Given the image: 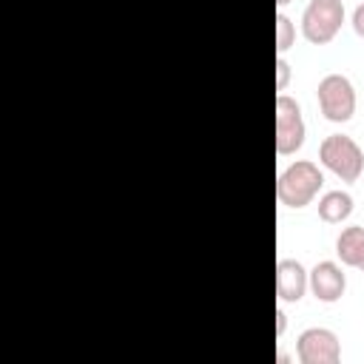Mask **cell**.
<instances>
[{"instance_id":"6da1fadb","label":"cell","mask_w":364,"mask_h":364,"mask_svg":"<svg viewBox=\"0 0 364 364\" xmlns=\"http://www.w3.org/2000/svg\"><path fill=\"white\" fill-rule=\"evenodd\" d=\"M321 185H324L321 168L316 162H310V159H296V162H290L279 173V179H276V196H279V202L284 208L299 210V208H307L318 196Z\"/></svg>"},{"instance_id":"7a4b0ae2","label":"cell","mask_w":364,"mask_h":364,"mask_svg":"<svg viewBox=\"0 0 364 364\" xmlns=\"http://www.w3.org/2000/svg\"><path fill=\"white\" fill-rule=\"evenodd\" d=\"M318 159L341 182H355L364 173V151L347 134H330L318 145Z\"/></svg>"},{"instance_id":"3957f363","label":"cell","mask_w":364,"mask_h":364,"mask_svg":"<svg viewBox=\"0 0 364 364\" xmlns=\"http://www.w3.org/2000/svg\"><path fill=\"white\" fill-rule=\"evenodd\" d=\"M344 23L341 0H310L301 14V34L313 46H327Z\"/></svg>"},{"instance_id":"277c9868","label":"cell","mask_w":364,"mask_h":364,"mask_svg":"<svg viewBox=\"0 0 364 364\" xmlns=\"http://www.w3.org/2000/svg\"><path fill=\"white\" fill-rule=\"evenodd\" d=\"M318 108L330 122H347L355 114V88L344 74H327L316 88Z\"/></svg>"},{"instance_id":"5b68a950","label":"cell","mask_w":364,"mask_h":364,"mask_svg":"<svg viewBox=\"0 0 364 364\" xmlns=\"http://www.w3.org/2000/svg\"><path fill=\"white\" fill-rule=\"evenodd\" d=\"M273 111H276V154H282V156L296 154L304 145V131H307L301 105L293 97L279 94Z\"/></svg>"},{"instance_id":"8992f818","label":"cell","mask_w":364,"mask_h":364,"mask_svg":"<svg viewBox=\"0 0 364 364\" xmlns=\"http://www.w3.org/2000/svg\"><path fill=\"white\" fill-rule=\"evenodd\" d=\"M296 355L301 364H338L341 341L327 327H307L296 341Z\"/></svg>"},{"instance_id":"52a82bcc","label":"cell","mask_w":364,"mask_h":364,"mask_svg":"<svg viewBox=\"0 0 364 364\" xmlns=\"http://www.w3.org/2000/svg\"><path fill=\"white\" fill-rule=\"evenodd\" d=\"M310 290V273L296 259H279L276 262V296L284 304L301 301Z\"/></svg>"},{"instance_id":"ba28073f","label":"cell","mask_w":364,"mask_h":364,"mask_svg":"<svg viewBox=\"0 0 364 364\" xmlns=\"http://www.w3.org/2000/svg\"><path fill=\"white\" fill-rule=\"evenodd\" d=\"M310 290H313V296L318 299V301H324V304H333V301H338L341 296H344V290H347V276H344V270L336 264V262H318L313 270H310Z\"/></svg>"},{"instance_id":"9c48e42d","label":"cell","mask_w":364,"mask_h":364,"mask_svg":"<svg viewBox=\"0 0 364 364\" xmlns=\"http://www.w3.org/2000/svg\"><path fill=\"white\" fill-rule=\"evenodd\" d=\"M336 256L341 259V264L355 267L364 273V228L361 225H350L338 233L336 239Z\"/></svg>"},{"instance_id":"30bf717a","label":"cell","mask_w":364,"mask_h":364,"mask_svg":"<svg viewBox=\"0 0 364 364\" xmlns=\"http://www.w3.org/2000/svg\"><path fill=\"white\" fill-rule=\"evenodd\" d=\"M318 219L327 225H338L353 213V196L347 191H327L318 199Z\"/></svg>"},{"instance_id":"8fae6325","label":"cell","mask_w":364,"mask_h":364,"mask_svg":"<svg viewBox=\"0 0 364 364\" xmlns=\"http://www.w3.org/2000/svg\"><path fill=\"white\" fill-rule=\"evenodd\" d=\"M296 43V26L287 14H276V51L284 54Z\"/></svg>"},{"instance_id":"7c38bea8","label":"cell","mask_w":364,"mask_h":364,"mask_svg":"<svg viewBox=\"0 0 364 364\" xmlns=\"http://www.w3.org/2000/svg\"><path fill=\"white\" fill-rule=\"evenodd\" d=\"M287 82H290V63L279 54V60H276V91H284Z\"/></svg>"},{"instance_id":"4fadbf2b","label":"cell","mask_w":364,"mask_h":364,"mask_svg":"<svg viewBox=\"0 0 364 364\" xmlns=\"http://www.w3.org/2000/svg\"><path fill=\"white\" fill-rule=\"evenodd\" d=\"M353 31H355L358 37H364V3L355 6V11H353Z\"/></svg>"},{"instance_id":"5bb4252c","label":"cell","mask_w":364,"mask_h":364,"mask_svg":"<svg viewBox=\"0 0 364 364\" xmlns=\"http://www.w3.org/2000/svg\"><path fill=\"white\" fill-rule=\"evenodd\" d=\"M287 327V313L284 310H276V336H282Z\"/></svg>"},{"instance_id":"9a60e30c","label":"cell","mask_w":364,"mask_h":364,"mask_svg":"<svg viewBox=\"0 0 364 364\" xmlns=\"http://www.w3.org/2000/svg\"><path fill=\"white\" fill-rule=\"evenodd\" d=\"M276 3H279V6H287V3H290V0H276Z\"/></svg>"}]
</instances>
